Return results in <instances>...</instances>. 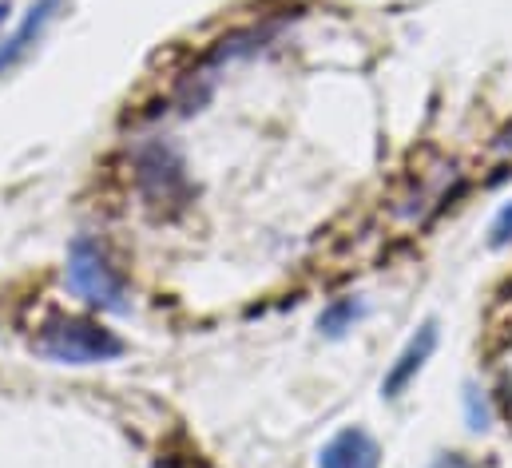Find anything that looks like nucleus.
I'll return each instance as SVG.
<instances>
[{
    "label": "nucleus",
    "mask_w": 512,
    "mask_h": 468,
    "mask_svg": "<svg viewBox=\"0 0 512 468\" xmlns=\"http://www.w3.org/2000/svg\"><path fill=\"white\" fill-rule=\"evenodd\" d=\"M60 8H64V0H32V8L24 12V20L16 24V32L0 40V76L12 72V68L40 44V36H44L48 24L60 16Z\"/></svg>",
    "instance_id": "nucleus-5"
},
{
    "label": "nucleus",
    "mask_w": 512,
    "mask_h": 468,
    "mask_svg": "<svg viewBox=\"0 0 512 468\" xmlns=\"http://www.w3.org/2000/svg\"><path fill=\"white\" fill-rule=\"evenodd\" d=\"M437 342H441V330H437V322H421L417 326V334L405 342V350L393 357V365L385 369L382 377V397L385 401H397L413 381H417V373L429 365V357L437 350Z\"/></svg>",
    "instance_id": "nucleus-4"
},
{
    "label": "nucleus",
    "mask_w": 512,
    "mask_h": 468,
    "mask_svg": "<svg viewBox=\"0 0 512 468\" xmlns=\"http://www.w3.org/2000/svg\"><path fill=\"white\" fill-rule=\"evenodd\" d=\"M465 421H469L473 433H485V429L493 425L489 397H485V389H477V385H465Z\"/></svg>",
    "instance_id": "nucleus-8"
},
{
    "label": "nucleus",
    "mask_w": 512,
    "mask_h": 468,
    "mask_svg": "<svg viewBox=\"0 0 512 468\" xmlns=\"http://www.w3.org/2000/svg\"><path fill=\"white\" fill-rule=\"evenodd\" d=\"M512 242V199L497 211V219H493V227H489V246L493 250H505Z\"/></svg>",
    "instance_id": "nucleus-9"
},
{
    "label": "nucleus",
    "mask_w": 512,
    "mask_h": 468,
    "mask_svg": "<svg viewBox=\"0 0 512 468\" xmlns=\"http://www.w3.org/2000/svg\"><path fill=\"white\" fill-rule=\"evenodd\" d=\"M135 179L151 203H179L187 195L183 159L167 143H147L135 151Z\"/></svg>",
    "instance_id": "nucleus-3"
},
{
    "label": "nucleus",
    "mask_w": 512,
    "mask_h": 468,
    "mask_svg": "<svg viewBox=\"0 0 512 468\" xmlns=\"http://www.w3.org/2000/svg\"><path fill=\"white\" fill-rule=\"evenodd\" d=\"M36 353L56 361V365H104L124 357V338L116 330H108L96 318L84 314H52L40 330H36Z\"/></svg>",
    "instance_id": "nucleus-2"
},
{
    "label": "nucleus",
    "mask_w": 512,
    "mask_h": 468,
    "mask_svg": "<svg viewBox=\"0 0 512 468\" xmlns=\"http://www.w3.org/2000/svg\"><path fill=\"white\" fill-rule=\"evenodd\" d=\"M493 151H501V155H509V151H512V127H509V131H501V135H497V143H493Z\"/></svg>",
    "instance_id": "nucleus-10"
},
{
    "label": "nucleus",
    "mask_w": 512,
    "mask_h": 468,
    "mask_svg": "<svg viewBox=\"0 0 512 468\" xmlns=\"http://www.w3.org/2000/svg\"><path fill=\"white\" fill-rule=\"evenodd\" d=\"M64 286L92 310L100 314H128L131 290L120 266L112 262L108 246L92 234H76L68 246V266H64Z\"/></svg>",
    "instance_id": "nucleus-1"
},
{
    "label": "nucleus",
    "mask_w": 512,
    "mask_h": 468,
    "mask_svg": "<svg viewBox=\"0 0 512 468\" xmlns=\"http://www.w3.org/2000/svg\"><path fill=\"white\" fill-rule=\"evenodd\" d=\"M378 465H382V449H378V441H374L366 429H358V425L334 433V437L322 445V453H318V468H378Z\"/></svg>",
    "instance_id": "nucleus-6"
},
{
    "label": "nucleus",
    "mask_w": 512,
    "mask_h": 468,
    "mask_svg": "<svg viewBox=\"0 0 512 468\" xmlns=\"http://www.w3.org/2000/svg\"><path fill=\"white\" fill-rule=\"evenodd\" d=\"M362 318H366V302H362L358 294L334 298V302H330V306H322V314H318V334L338 342V338H346Z\"/></svg>",
    "instance_id": "nucleus-7"
},
{
    "label": "nucleus",
    "mask_w": 512,
    "mask_h": 468,
    "mask_svg": "<svg viewBox=\"0 0 512 468\" xmlns=\"http://www.w3.org/2000/svg\"><path fill=\"white\" fill-rule=\"evenodd\" d=\"M8 12H12V4H8V0H0V28L8 24Z\"/></svg>",
    "instance_id": "nucleus-11"
}]
</instances>
